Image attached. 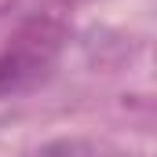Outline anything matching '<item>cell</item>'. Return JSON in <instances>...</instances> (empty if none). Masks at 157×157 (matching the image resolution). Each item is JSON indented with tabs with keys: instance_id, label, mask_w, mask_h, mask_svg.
I'll return each mask as SVG.
<instances>
[{
	"instance_id": "1",
	"label": "cell",
	"mask_w": 157,
	"mask_h": 157,
	"mask_svg": "<svg viewBox=\"0 0 157 157\" xmlns=\"http://www.w3.org/2000/svg\"><path fill=\"white\" fill-rule=\"evenodd\" d=\"M66 37H70V29L51 15L26 18L0 44V99L37 88L51 73V66L59 62V55L66 48Z\"/></svg>"
}]
</instances>
